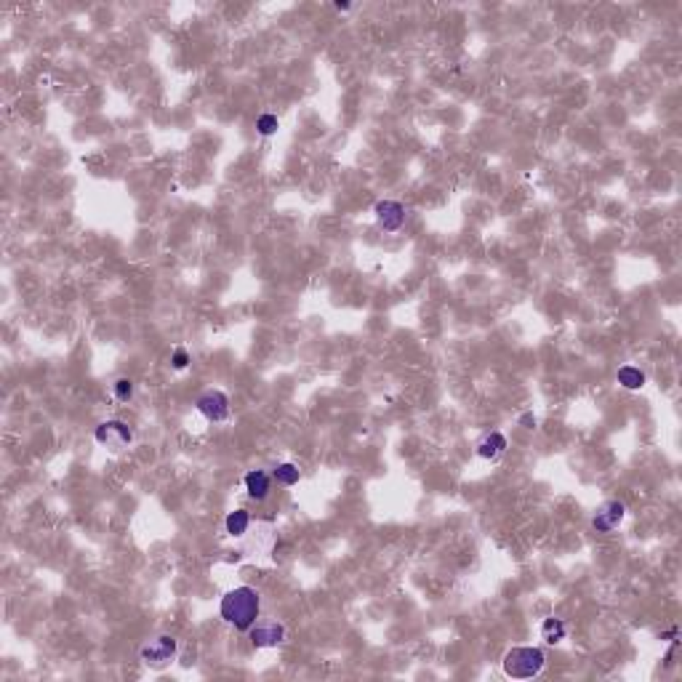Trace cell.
<instances>
[{"label": "cell", "mask_w": 682, "mask_h": 682, "mask_svg": "<svg viewBox=\"0 0 682 682\" xmlns=\"http://www.w3.org/2000/svg\"><path fill=\"white\" fill-rule=\"evenodd\" d=\"M624 515H626V507H624L621 501H605L600 510H597V515L591 517V528L597 530V533H611V530H616L621 525Z\"/></svg>", "instance_id": "cell-7"}, {"label": "cell", "mask_w": 682, "mask_h": 682, "mask_svg": "<svg viewBox=\"0 0 682 682\" xmlns=\"http://www.w3.org/2000/svg\"><path fill=\"white\" fill-rule=\"evenodd\" d=\"M285 640V626L277 621H267L251 626V645L254 648H275Z\"/></svg>", "instance_id": "cell-8"}, {"label": "cell", "mask_w": 682, "mask_h": 682, "mask_svg": "<svg viewBox=\"0 0 682 682\" xmlns=\"http://www.w3.org/2000/svg\"><path fill=\"white\" fill-rule=\"evenodd\" d=\"M619 384L624 389H642L645 387V373H642L637 366H621L619 368Z\"/></svg>", "instance_id": "cell-11"}, {"label": "cell", "mask_w": 682, "mask_h": 682, "mask_svg": "<svg viewBox=\"0 0 682 682\" xmlns=\"http://www.w3.org/2000/svg\"><path fill=\"white\" fill-rule=\"evenodd\" d=\"M245 490H248V496L254 501H264L269 496V477H267V472L251 469L245 475Z\"/></svg>", "instance_id": "cell-10"}, {"label": "cell", "mask_w": 682, "mask_h": 682, "mask_svg": "<svg viewBox=\"0 0 682 682\" xmlns=\"http://www.w3.org/2000/svg\"><path fill=\"white\" fill-rule=\"evenodd\" d=\"M373 214H376V222L384 232H398L400 227L405 224V208L398 200H378Z\"/></svg>", "instance_id": "cell-6"}, {"label": "cell", "mask_w": 682, "mask_h": 682, "mask_svg": "<svg viewBox=\"0 0 682 682\" xmlns=\"http://www.w3.org/2000/svg\"><path fill=\"white\" fill-rule=\"evenodd\" d=\"M299 477H301V472H299V467L291 464V461H285V464H277L275 467V480L280 482V485H296Z\"/></svg>", "instance_id": "cell-14"}, {"label": "cell", "mask_w": 682, "mask_h": 682, "mask_svg": "<svg viewBox=\"0 0 682 682\" xmlns=\"http://www.w3.org/2000/svg\"><path fill=\"white\" fill-rule=\"evenodd\" d=\"M541 640L549 642V645H557V642L565 640V624L560 619H547L541 624Z\"/></svg>", "instance_id": "cell-13"}, {"label": "cell", "mask_w": 682, "mask_h": 682, "mask_svg": "<svg viewBox=\"0 0 682 682\" xmlns=\"http://www.w3.org/2000/svg\"><path fill=\"white\" fill-rule=\"evenodd\" d=\"M262 611V600H259V591L251 587H234L222 597L219 613L229 626H234L237 631H251V626L259 619Z\"/></svg>", "instance_id": "cell-1"}, {"label": "cell", "mask_w": 682, "mask_h": 682, "mask_svg": "<svg viewBox=\"0 0 682 682\" xmlns=\"http://www.w3.org/2000/svg\"><path fill=\"white\" fill-rule=\"evenodd\" d=\"M171 366L176 368V371H184V368L190 366V355H187V349H173V355H171Z\"/></svg>", "instance_id": "cell-17"}, {"label": "cell", "mask_w": 682, "mask_h": 682, "mask_svg": "<svg viewBox=\"0 0 682 682\" xmlns=\"http://www.w3.org/2000/svg\"><path fill=\"white\" fill-rule=\"evenodd\" d=\"M504 450H507V438L501 432H490L477 443V456L485 458V461H496Z\"/></svg>", "instance_id": "cell-9"}, {"label": "cell", "mask_w": 682, "mask_h": 682, "mask_svg": "<svg viewBox=\"0 0 682 682\" xmlns=\"http://www.w3.org/2000/svg\"><path fill=\"white\" fill-rule=\"evenodd\" d=\"M547 663V656L541 648H533V645H520V648H512L507 656H504V674L512 677V680H530L541 674Z\"/></svg>", "instance_id": "cell-2"}, {"label": "cell", "mask_w": 682, "mask_h": 682, "mask_svg": "<svg viewBox=\"0 0 682 682\" xmlns=\"http://www.w3.org/2000/svg\"><path fill=\"white\" fill-rule=\"evenodd\" d=\"M520 424L525 429H536V416H533V413H525V416H520Z\"/></svg>", "instance_id": "cell-18"}, {"label": "cell", "mask_w": 682, "mask_h": 682, "mask_svg": "<svg viewBox=\"0 0 682 682\" xmlns=\"http://www.w3.org/2000/svg\"><path fill=\"white\" fill-rule=\"evenodd\" d=\"M277 128H280V123H277L275 115H269V113L262 115V118L256 120V131L262 133V136H272V133H275Z\"/></svg>", "instance_id": "cell-16"}, {"label": "cell", "mask_w": 682, "mask_h": 682, "mask_svg": "<svg viewBox=\"0 0 682 682\" xmlns=\"http://www.w3.org/2000/svg\"><path fill=\"white\" fill-rule=\"evenodd\" d=\"M93 438H96V443L99 445H104V448H113V450H123L131 445L133 440V429L125 424V421H118V418H110V421H102L99 427H96V432H93Z\"/></svg>", "instance_id": "cell-4"}, {"label": "cell", "mask_w": 682, "mask_h": 682, "mask_svg": "<svg viewBox=\"0 0 682 682\" xmlns=\"http://www.w3.org/2000/svg\"><path fill=\"white\" fill-rule=\"evenodd\" d=\"M197 410H200L208 421L222 424V421L229 418V398H227L224 392H219V389H208V392H203V395L197 398Z\"/></svg>", "instance_id": "cell-5"}, {"label": "cell", "mask_w": 682, "mask_h": 682, "mask_svg": "<svg viewBox=\"0 0 682 682\" xmlns=\"http://www.w3.org/2000/svg\"><path fill=\"white\" fill-rule=\"evenodd\" d=\"M248 525H251V517H248V512L245 510H234L227 515L224 520V528L229 536H243L245 530H248Z\"/></svg>", "instance_id": "cell-12"}, {"label": "cell", "mask_w": 682, "mask_h": 682, "mask_svg": "<svg viewBox=\"0 0 682 682\" xmlns=\"http://www.w3.org/2000/svg\"><path fill=\"white\" fill-rule=\"evenodd\" d=\"M336 11H349V3H341V0H339V3H336Z\"/></svg>", "instance_id": "cell-19"}, {"label": "cell", "mask_w": 682, "mask_h": 682, "mask_svg": "<svg viewBox=\"0 0 682 682\" xmlns=\"http://www.w3.org/2000/svg\"><path fill=\"white\" fill-rule=\"evenodd\" d=\"M113 392L120 403H128V400L133 398V381L131 378H118V381L113 384Z\"/></svg>", "instance_id": "cell-15"}, {"label": "cell", "mask_w": 682, "mask_h": 682, "mask_svg": "<svg viewBox=\"0 0 682 682\" xmlns=\"http://www.w3.org/2000/svg\"><path fill=\"white\" fill-rule=\"evenodd\" d=\"M176 653H179L176 637H171V634H157V637H153L150 642H144L139 656H142V661L147 663V666L163 669V666H168V663L176 658Z\"/></svg>", "instance_id": "cell-3"}]
</instances>
